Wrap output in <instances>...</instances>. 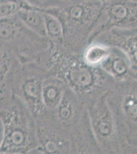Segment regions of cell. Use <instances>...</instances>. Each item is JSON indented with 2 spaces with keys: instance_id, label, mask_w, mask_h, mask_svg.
Returning <instances> with one entry per match:
<instances>
[{
  "instance_id": "1",
  "label": "cell",
  "mask_w": 137,
  "mask_h": 154,
  "mask_svg": "<svg viewBox=\"0 0 137 154\" xmlns=\"http://www.w3.org/2000/svg\"><path fill=\"white\" fill-rule=\"evenodd\" d=\"M100 0H68L60 5L45 11L56 16L64 28V35L91 33L102 13Z\"/></svg>"
},
{
  "instance_id": "2",
  "label": "cell",
  "mask_w": 137,
  "mask_h": 154,
  "mask_svg": "<svg viewBox=\"0 0 137 154\" xmlns=\"http://www.w3.org/2000/svg\"><path fill=\"white\" fill-rule=\"evenodd\" d=\"M103 21L106 26L114 29L137 28V3L132 0H112L104 3L97 24Z\"/></svg>"
},
{
  "instance_id": "3",
  "label": "cell",
  "mask_w": 137,
  "mask_h": 154,
  "mask_svg": "<svg viewBox=\"0 0 137 154\" xmlns=\"http://www.w3.org/2000/svg\"><path fill=\"white\" fill-rule=\"evenodd\" d=\"M16 17L26 26L43 37H47L45 22L42 9L27 4Z\"/></svg>"
},
{
  "instance_id": "4",
  "label": "cell",
  "mask_w": 137,
  "mask_h": 154,
  "mask_svg": "<svg viewBox=\"0 0 137 154\" xmlns=\"http://www.w3.org/2000/svg\"><path fill=\"white\" fill-rule=\"evenodd\" d=\"M45 22L47 37L52 38H60L64 36V28L61 21L56 16L42 9Z\"/></svg>"
},
{
  "instance_id": "5",
  "label": "cell",
  "mask_w": 137,
  "mask_h": 154,
  "mask_svg": "<svg viewBox=\"0 0 137 154\" xmlns=\"http://www.w3.org/2000/svg\"><path fill=\"white\" fill-rule=\"evenodd\" d=\"M110 51L106 46L94 44L87 49L85 55V61L90 65H95L103 61L107 58Z\"/></svg>"
},
{
  "instance_id": "6",
  "label": "cell",
  "mask_w": 137,
  "mask_h": 154,
  "mask_svg": "<svg viewBox=\"0 0 137 154\" xmlns=\"http://www.w3.org/2000/svg\"><path fill=\"white\" fill-rule=\"evenodd\" d=\"M27 4L23 0H1V19L16 16Z\"/></svg>"
},
{
  "instance_id": "7",
  "label": "cell",
  "mask_w": 137,
  "mask_h": 154,
  "mask_svg": "<svg viewBox=\"0 0 137 154\" xmlns=\"http://www.w3.org/2000/svg\"><path fill=\"white\" fill-rule=\"evenodd\" d=\"M31 5L40 9L46 10L56 7L68 0H23Z\"/></svg>"
},
{
  "instance_id": "8",
  "label": "cell",
  "mask_w": 137,
  "mask_h": 154,
  "mask_svg": "<svg viewBox=\"0 0 137 154\" xmlns=\"http://www.w3.org/2000/svg\"><path fill=\"white\" fill-rule=\"evenodd\" d=\"M100 1H102V0H100Z\"/></svg>"
}]
</instances>
